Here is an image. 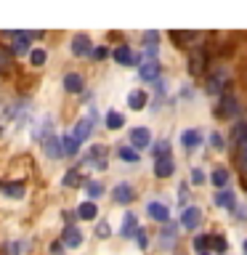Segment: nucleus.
Listing matches in <instances>:
<instances>
[{"instance_id": "obj_35", "label": "nucleus", "mask_w": 247, "mask_h": 255, "mask_svg": "<svg viewBox=\"0 0 247 255\" xmlns=\"http://www.w3.org/2000/svg\"><path fill=\"white\" fill-rule=\"evenodd\" d=\"M207 181V175H205V170H202V167H191V183H194V186H202V183Z\"/></svg>"}, {"instance_id": "obj_19", "label": "nucleus", "mask_w": 247, "mask_h": 255, "mask_svg": "<svg viewBox=\"0 0 247 255\" xmlns=\"http://www.w3.org/2000/svg\"><path fill=\"white\" fill-rule=\"evenodd\" d=\"M72 133H75V135H77V141L83 143V141L91 138V133H93V123H91L88 117H80L77 123L72 125Z\"/></svg>"}, {"instance_id": "obj_29", "label": "nucleus", "mask_w": 247, "mask_h": 255, "mask_svg": "<svg viewBox=\"0 0 247 255\" xmlns=\"http://www.w3.org/2000/svg\"><path fill=\"white\" fill-rule=\"evenodd\" d=\"M45 61H48V51H45V48H32V53H29V64H32V67L40 69Z\"/></svg>"}, {"instance_id": "obj_11", "label": "nucleus", "mask_w": 247, "mask_h": 255, "mask_svg": "<svg viewBox=\"0 0 247 255\" xmlns=\"http://www.w3.org/2000/svg\"><path fill=\"white\" fill-rule=\"evenodd\" d=\"M146 213H149V218L157 221V223H170V210H167L165 202H157V199H151V202L146 205Z\"/></svg>"}, {"instance_id": "obj_24", "label": "nucleus", "mask_w": 247, "mask_h": 255, "mask_svg": "<svg viewBox=\"0 0 247 255\" xmlns=\"http://www.w3.org/2000/svg\"><path fill=\"white\" fill-rule=\"evenodd\" d=\"M11 67H13V51L0 43V75H8Z\"/></svg>"}, {"instance_id": "obj_9", "label": "nucleus", "mask_w": 247, "mask_h": 255, "mask_svg": "<svg viewBox=\"0 0 247 255\" xmlns=\"http://www.w3.org/2000/svg\"><path fill=\"white\" fill-rule=\"evenodd\" d=\"M213 202L221 207V210H231L234 213L237 210V191H231V189H221V191H215V197H213Z\"/></svg>"}, {"instance_id": "obj_4", "label": "nucleus", "mask_w": 247, "mask_h": 255, "mask_svg": "<svg viewBox=\"0 0 247 255\" xmlns=\"http://www.w3.org/2000/svg\"><path fill=\"white\" fill-rule=\"evenodd\" d=\"M69 51H72V56H93V40L85 32H77L69 40Z\"/></svg>"}, {"instance_id": "obj_38", "label": "nucleus", "mask_w": 247, "mask_h": 255, "mask_svg": "<svg viewBox=\"0 0 247 255\" xmlns=\"http://www.w3.org/2000/svg\"><path fill=\"white\" fill-rule=\"evenodd\" d=\"M112 234V229H109V223L107 221H101L99 223V226H96V237H99V239H107Z\"/></svg>"}, {"instance_id": "obj_2", "label": "nucleus", "mask_w": 247, "mask_h": 255, "mask_svg": "<svg viewBox=\"0 0 247 255\" xmlns=\"http://www.w3.org/2000/svg\"><path fill=\"white\" fill-rule=\"evenodd\" d=\"M112 61H115V64H120V67H141V56L138 53H135L133 51V48L130 45H117L115 48V51H112Z\"/></svg>"}, {"instance_id": "obj_6", "label": "nucleus", "mask_w": 247, "mask_h": 255, "mask_svg": "<svg viewBox=\"0 0 247 255\" xmlns=\"http://www.w3.org/2000/svg\"><path fill=\"white\" fill-rule=\"evenodd\" d=\"M178 141L186 151H197L199 146H202L205 138H202V130H199V128H186V130L178 135Z\"/></svg>"}, {"instance_id": "obj_27", "label": "nucleus", "mask_w": 247, "mask_h": 255, "mask_svg": "<svg viewBox=\"0 0 247 255\" xmlns=\"http://www.w3.org/2000/svg\"><path fill=\"white\" fill-rule=\"evenodd\" d=\"M80 183H83V175H80L77 167H69V170L64 173V178H61L64 189H75V186H80Z\"/></svg>"}, {"instance_id": "obj_31", "label": "nucleus", "mask_w": 247, "mask_h": 255, "mask_svg": "<svg viewBox=\"0 0 247 255\" xmlns=\"http://www.w3.org/2000/svg\"><path fill=\"white\" fill-rule=\"evenodd\" d=\"M85 194L91 197V202H93V199H99L104 194V183L101 181H85Z\"/></svg>"}, {"instance_id": "obj_14", "label": "nucleus", "mask_w": 247, "mask_h": 255, "mask_svg": "<svg viewBox=\"0 0 247 255\" xmlns=\"http://www.w3.org/2000/svg\"><path fill=\"white\" fill-rule=\"evenodd\" d=\"M205 64H207V53L199 51V48H191V51H189V72H191V75L205 72Z\"/></svg>"}, {"instance_id": "obj_33", "label": "nucleus", "mask_w": 247, "mask_h": 255, "mask_svg": "<svg viewBox=\"0 0 247 255\" xmlns=\"http://www.w3.org/2000/svg\"><path fill=\"white\" fill-rule=\"evenodd\" d=\"M210 245L218 253H226V247H229V242H226V237H223V234H210Z\"/></svg>"}, {"instance_id": "obj_17", "label": "nucleus", "mask_w": 247, "mask_h": 255, "mask_svg": "<svg viewBox=\"0 0 247 255\" xmlns=\"http://www.w3.org/2000/svg\"><path fill=\"white\" fill-rule=\"evenodd\" d=\"M135 231H138V221H135V213L127 210V213L123 215V223H120V237L130 239V237H135Z\"/></svg>"}, {"instance_id": "obj_7", "label": "nucleus", "mask_w": 247, "mask_h": 255, "mask_svg": "<svg viewBox=\"0 0 247 255\" xmlns=\"http://www.w3.org/2000/svg\"><path fill=\"white\" fill-rule=\"evenodd\" d=\"M61 85H64V91H67V93L80 96V93L85 91V77L80 75V72H67L64 80H61Z\"/></svg>"}, {"instance_id": "obj_13", "label": "nucleus", "mask_w": 247, "mask_h": 255, "mask_svg": "<svg viewBox=\"0 0 247 255\" xmlns=\"http://www.w3.org/2000/svg\"><path fill=\"white\" fill-rule=\"evenodd\" d=\"M175 170V159L170 157H157L154 159V178H170Z\"/></svg>"}, {"instance_id": "obj_45", "label": "nucleus", "mask_w": 247, "mask_h": 255, "mask_svg": "<svg viewBox=\"0 0 247 255\" xmlns=\"http://www.w3.org/2000/svg\"><path fill=\"white\" fill-rule=\"evenodd\" d=\"M242 250H245V255H247V239H245V242H242Z\"/></svg>"}, {"instance_id": "obj_37", "label": "nucleus", "mask_w": 247, "mask_h": 255, "mask_svg": "<svg viewBox=\"0 0 247 255\" xmlns=\"http://www.w3.org/2000/svg\"><path fill=\"white\" fill-rule=\"evenodd\" d=\"M210 146L221 151L223 146H226V138H223V135H221L218 130H213V133H210Z\"/></svg>"}, {"instance_id": "obj_46", "label": "nucleus", "mask_w": 247, "mask_h": 255, "mask_svg": "<svg viewBox=\"0 0 247 255\" xmlns=\"http://www.w3.org/2000/svg\"><path fill=\"white\" fill-rule=\"evenodd\" d=\"M202 255H210V253H202Z\"/></svg>"}, {"instance_id": "obj_39", "label": "nucleus", "mask_w": 247, "mask_h": 255, "mask_svg": "<svg viewBox=\"0 0 247 255\" xmlns=\"http://www.w3.org/2000/svg\"><path fill=\"white\" fill-rule=\"evenodd\" d=\"M107 56H112V53H109V51H107V48H104V45L93 48V59H96V61H104V59H107Z\"/></svg>"}, {"instance_id": "obj_18", "label": "nucleus", "mask_w": 247, "mask_h": 255, "mask_svg": "<svg viewBox=\"0 0 247 255\" xmlns=\"http://www.w3.org/2000/svg\"><path fill=\"white\" fill-rule=\"evenodd\" d=\"M0 191H3V197H8V199H21L24 191H27V183L24 181H8L0 186Z\"/></svg>"}, {"instance_id": "obj_42", "label": "nucleus", "mask_w": 247, "mask_h": 255, "mask_svg": "<svg viewBox=\"0 0 247 255\" xmlns=\"http://www.w3.org/2000/svg\"><path fill=\"white\" fill-rule=\"evenodd\" d=\"M181 99H194V88H191V85H181Z\"/></svg>"}, {"instance_id": "obj_16", "label": "nucleus", "mask_w": 247, "mask_h": 255, "mask_svg": "<svg viewBox=\"0 0 247 255\" xmlns=\"http://www.w3.org/2000/svg\"><path fill=\"white\" fill-rule=\"evenodd\" d=\"M43 151H45L48 159H61L64 157V143L56 138V135H48L43 141Z\"/></svg>"}, {"instance_id": "obj_28", "label": "nucleus", "mask_w": 247, "mask_h": 255, "mask_svg": "<svg viewBox=\"0 0 247 255\" xmlns=\"http://www.w3.org/2000/svg\"><path fill=\"white\" fill-rule=\"evenodd\" d=\"M77 215H80L83 221H93L96 215H99V207H96V202H91V199H88V202L77 205Z\"/></svg>"}, {"instance_id": "obj_26", "label": "nucleus", "mask_w": 247, "mask_h": 255, "mask_svg": "<svg viewBox=\"0 0 247 255\" xmlns=\"http://www.w3.org/2000/svg\"><path fill=\"white\" fill-rule=\"evenodd\" d=\"M117 157L123 159V162H127V165H138V162H141L138 149H133V146H120V149H117Z\"/></svg>"}, {"instance_id": "obj_36", "label": "nucleus", "mask_w": 247, "mask_h": 255, "mask_svg": "<svg viewBox=\"0 0 247 255\" xmlns=\"http://www.w3.org/2000/svg\"><path fill=\"white\" fill-rule=\"evenodd\" d=\"M207 247H210V234H199V237H194V250L205 253Z\"/></svg>"}, {"instance_id": "obj_25", "label": "nucleus", "mask_w": 247, "mask_h": 255, "mask_svg": "<svg viewBox=\"0 0 247 255\" xmlns=\"http://www.w3.org/2000/svg\"><path fill=\"white\" fill-rule=\"evenodd\" d=\"M146 93L143 91H130L127 93V107H130L133 112H141V109H146Z\"/></svg>"}, {"instance_id": "obj_44", "label": "nucleus", "mask_w": 247, "mask_h": 255, "mask_svg": "<svg viewBox=\"0 0 247 255\" xmlns=\"http://www.w3.org/2000/svg\"><path fill=\"white\" fill-rule=\"evenodd\" d=\"M239 159H242V162H247V141L239 143Z\"/></svg>"}, {"instance_id": "obj_15", "label": "nucleus", "mask_w": 247, "mask_h": 255, "mask_svg": "<svg viewBox=\"0 0 247 255\" xmlns=\"http://www.w3.org/2000/svg\"><path fill=\"white\" fill-rule=\"evenodd\" d=\"M138 77L146 80V83H157V80H159V64L154 59H146L138 67Z\"/></svg>"}, {"instance_id": "obj_41", "label": "nucleus", "mask_w": 247, "mask_h": 255, "mask_svg": "<svg viewBox=\"0 0 247 255\" xmlns=\"http://www.w3.org/2000/svg\"><path fill=\"white\" fill-rule=\"evenodd\" d=\"M234 215L239 221H247V202H242V205H237V210H234Z\"/></svg>"}, {"instance_id": "obj_30", "label": "nucleus", "mask_w": 247, "mask_h": 255, "mask_svg": "<svg viewBox=\"0 0 247 255\" xmlns=\"http://www.w3.org/2000/svg\"><path fill=\"white\" fill-rule=\"evenodd\" d=\"M231 138H234L237 146L247 141V120H242V123H237V125H234V130H231Z\"/></svg>"}, {"instance_id": "obj_40", "label": "nucleus", "mask_w": 247, "mask_h": 255, "mask_svg": "<svg viewBox=\"0 0 247 255\" xmlns=\"http://www.w3.org/2000/svg\"><path fill=\"white\" fill-rule=\"evenodd\" d=\"M135 242H138V247H141V250L149 245V239H146V231H143V229H138V231H135Z\"/></svg>"}, {"instance_id": "obj_3", "label": "nucleus", "mask_w": 247, "mask_h": 255, "mask_svg": "<svg viewBox=\"0 0 247 255\" xmlns=\"http://www.w3.org/2000/svg\"><path fill=\"white\" fill-rule=\"evenodd\" d=\"M5 37H11V51H13V56H29V53H32V48H29L32 32H8Z\"/></svg>"}, {"instance_id": "obj_22", "label": "nucleus", "mask_w": 247, "mask_h": 255, "mask_svg": "<svg viewBox=\"0 0 247 255\" xmlns=\"http://www.w3.org/2000/svg\"><path fill=\"white\" fill-rule=\"evenodd\" d=\"M210 183L215 189H226V183H229V167H223V165H218V167H213V173H210Z\"/></svg>"}, {"instance_id": "obj_1", "label": "nucleus", "mask_w": 247, "mask_h": 255, "mask_svg": "<svg viewBox=\"0 0 247 255\" xmlns=\"http://www.w3.org/2000/svg\"><path fill=\"white\" fill-rule=\"evenodd\" d=\"M242 112V104H239V96L234 91H226L218 101V109H215V117H237Z\"/></svg>"}, {"instance_id": "obj_23", "label": "nucleus", "mask_w": 247, "mask_h": 255, "mask_svg": "<svg viewBox=\"0 0 247 255\" xmlns=\"http://www.w3.org/2000/svg\"><path fill=\"white\" fill-rule=\"evenodd\" d=\"M104 125H107V130H120V128H125V115H120V112L109 109L107 117H104Z\"/></svg>"}, {"instance_id": "obj_21", "label": "nucleus", "mask_w": 247, "mask_h": 255, "mask_svg": "<svg viewBox=\"0 0 247 255\" xmlns=\"http://www.w3.org/2000/svg\"><path fill=\"white\" fill-rule=\"evenodd\" d=\"M61 143H64V157H75L77 151H80V141H77V135L72 133V128H69L67 133H64Z\"/></svg>"}, {"instance_id": "obj_5", "label": "nucleus", "mask_w": 247, "mask_h": 255, "mask_svg": "<svg viewBox=\"0 0 247 255\" xmlns=\"http://www.w3.org/2000/svg\"><path fill=\"white\" fill-rule=\"evenodd\" d=\"M112 199H115L117 205H130L135 199V186L127 181H120L115 183V189H112Z\"/></svg>"}, {"instance_id": "obj_20", "label": "nucleus", "mask_w": 247, "mask_h": 255, "mask_svg": "<svg viewBox=\"0 0 247 255\" xmlns=\"http://www.w3.org/2000/svg\"><path fill=\"white\" fill-rule=\"evenodd\" d=\"M170 37L175 40V45H181V48H191L194 43H199V37L197 32H170Z\"/></svg>"}, {"instance_id": "obj_43", "label": "nucleus", "mask_w": 247, "mask_h": 255, "mask_svg": "<svg viewBox=\"0 0 247 255\" xmlns=\"http://www.w3.org/2000/svg\"><path fill=\"white\" fill-rule=\"evenodd\" d=\"M175 197H178V205L186 202V183H181V186L175 189Z\"/></svg>"}, {"instance_id": "obj_8", "label": "nucleus", "mask_w": 247, "mask_h": 255, "mask_svg": "<svg viewBox=\"0 0 247 255\" xmlns=\"http://www.w3.org/2000/svg\"><path fill=\"white\" fill-rule=\"evenodd\" d=\"M199 221H202V207H197V205H191V207H186V210L181 213V226L186 231L199 229Z\"/></svg>"}, {"instance_id": "obj_10", "label": "nucleus", "mask_w": 247, "mask_h": 255, "mask_svg": "<svg viewBox=\"0 0 247 255\" xmlns=\"http://www.w3.org/2000/svg\"><path fill=\"white\" fill-rule=\"evenodd\" d=\"M149 143H151L149 128H146V125H135L133 130H130V146H133V149H146Z\"/></svg>"}, {"instance_id": "obj_34", "label": "nucleus", "mask_w": 247, "mask_h": 255, "mask_svg": "<svg viewBox=\"0 0 247 255\" xmlns=\"http://www.w3.org/2000/svg\"><path fill=\"white\" fill-rule=\"evenodd\" d=\"M151 151H154V159L157 157H170V143H167V141H157Z\"/></svg>"}, {"instance_id": "obj_32", "label": "nucleus", "mask_w": 247, "mask_h": 255, "mask_svg": "<svg viewBox=\"0 0 247 255\" xmlns=\"http://www.w3.org/2000/svg\"><path fill=\"white\" fill-rule=\"evenodd\" d=\"M175 237H178V223H165V231H162V245H165V247H170Z\"/></svg>"}, {"instance_id": "obj_12", "label": "nucleus", "mask_w": 247, "mask_h": 255, "mask_svg": "<svg viewBox=\"0 0 247 255\" xmlns=\"http://www.w3.org/2000/svg\"><path fill=\"white\" fill-rule=\"evenodd\" d=\"M61 245L69 247V250H77V247L83 245V231H80L77 226H64V231H61Z\"/></svg>"}]
</instances>
